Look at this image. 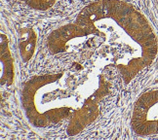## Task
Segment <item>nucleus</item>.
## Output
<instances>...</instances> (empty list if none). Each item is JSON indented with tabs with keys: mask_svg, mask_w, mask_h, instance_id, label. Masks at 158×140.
<instances>
[{
	"mask_svg": "<svg viewBox=\"0 0 158 140\" xmlns=\"http://www.w3.org/2000/svg\"><path fill=\"white\" fill-rule=\"evenodd\" d=\"M36 45H37V34L33 28L25 27L20 30L18 47L22 60L25 63H27L33 58Z\"/></svg>",
	"mask_w": 158,
	"mask_h": 140,
	"instance_id": "nucleus-7",
	"label": "nucleus"
},
{
	"mask_svg": "<svg viewBox=\"0 0 158 140\" xmlns=\"http://www.w3.org/2000/svg\"><path fill=\"white\" fill-rule=\"evenodd\" d=\"M102 40L88 24L74 21L54 29L47 37V48L55 57L76 63L90 60L102 54Z\"/></svg>",
	"mask_w": 158,
	"mask_h": 140,
	"instance_id": "nucleus-3",
	"label": "nucleus"
},
{
	"mask_svg": "<svg viewBox=\"0 0 158 140\" xmlns=\"http://www.w3.org/2000/svg\"><path fill=\"white\" fill-rule=\"evenodd\" d=\"M104 96H93L72 114L68 121L66 133L74 136L80 133L99 118L101 113V102Z\"/></svg>",
	"mask_w": 158,
	"mask_h": 140,
	"instance_id": "nucleus-5",
	"label": "nucleus"
},
{
	"mask_svg": "<svg viewBox=\"0 0 158 140\" xmlns=\"http://www.w3.org/2000/svg\"><path fill=\"white\" fill-rule=\"evenodd\" d=\"M0 62H1V86L10 87L14 83L15 67L14 59L9 48V40L7 35L1 32L0 39Z\"/></svg>",
	"mask_w": 158,
	"mask_h": 140,
	"instance_id": "nucleus-6",
	"label": "nucleus"
},
{
	"mask_svg": "<svg viewBox=\"0 0 158 140\" xmlns=\"http://www.w3.org/2000/svg\"><path fill=\"white\" fill-rule=\"evenodd\" d=\"M131 126L139 136L158 134V89L149 90L138 97L133 106Z\"/></svg>",
	"mask_w": 158,
	"mask_h": 140,
	"instance_id": "nucleus-4",
	"label": "nucleus"
},
{
	"mask_svg": "<svg viewBox=\"0 0 158 140\" xmlns=\"http://www.w3.org/2000/svg\"><path fill=\"white\" fill-rule=\"evenodd\" d=\"M30 9L36 11H47L54 7L57 0H19Z\"/></svg>",
	"mask_w": 158,
	"mask_h": 140,
	"instance_id": "nucleus-8",
	"label": "nucleus"
},
{
	"mask_svg": "<svg viewBox=\"0 0 158 140\" xmlns=\"http://www.w3.org/2000/svg\"><path fill=\"white\" fill-rule=\"evenodd\" d=\"M76 21L94 28L106 54L127 85L153 63L158 41L153 28L141 12L123 0H99L79 12Z\"/></svg>",
	"mask_w": 158,
	"mask_h": 140,
	"instance_id": "nucleus-1",
	"label": "nucleus"
},
{
	"mask_svg": "<svg viewBox=\"0 0 158 140\" xmlns=\"http://www.w3.org/2000/svg\"><path fill=\"white\" fill-rule=\"evenodd\" d=\"M156 1H157V3H158V0H156Z\"/></svg>",
	"mask_w": 158,
	"mask_h": 140,
	"instance_id": "nucleus-9",
	"label": "nucleus"
},
{
	"mask_svg": "<svg viewBox=\"0 0 158 140\" xmlns=\"http://www.w3.org/2000/svg\"><path fill=\"white\" fill-rule=\"evenodd\" d=\"M106 81L99 76H74L66 72L31 77L21 90V104L28 123L37 129L69 121L93 96H106Z\"/></svg>",
	"mask_w": 158,
	"mask_h": 140,
	"instance_id": "nucleus-2",
	"label": "nucleus"
}]
</instances>
